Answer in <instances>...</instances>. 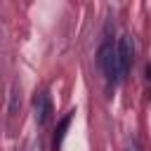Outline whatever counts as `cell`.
Wrapping results in <instances>:
<instances>
[{
	"mask_svg": "<svg viewBox=\"0 0 151 151\" xmlns=\"http://www.w3.org/2000/svg\"><path fill=\"white\" fill-rule=\"evenodd\" d=\"M71 125V113L66 116V118H61V123L57 125V132H54V142H52V146H54V151H59L61 149V142H64V134H66V127Z\"/></svg>",
	"mask_w": 151,
	"mask_h": 151,
	"instance_id": "277c9868",
	"label": "cell"
},
{
	"mask_svg": "<svg viewBox=\"0 0 151 151\" xmlns=\"http://www.w3.org/2000/svg\"><path fill=\"white\" fill-rule=\"evenodd\" d=\"M97 64L106 78V83L116 85L120 78H123V71H120V61H118V47H113V42H104L97 52Z\"/></svg>",
	"mask_w": 151,
	"mask_h": 151,
	"instance_id": "6da1fadb",
	"label": "cell"
},
{
	"mask_svg": "<svg viewBox=\"0 0 151 151\" xmlns=\"http://www.w3.org/2000/svg\"><path fill=\"white\" fill-rule=\"evenodd\" d=\"M125 151H139V149H137V146H134V144H132V146H127V149H125Z\"/></svg>",
	"mask_w": 151,
	"mask_h": 151,
	"instance_id": "8992f818",
	"label": "cell"
},
{
	"mask_svg": "<svg viewBox=\"0 0 151 151\" xmlns=\"http://www.w3.org/2000/svg\"><path fill=\"white\" fill-rule=\"evenodd\" d=\"M33 113H35V123L38 125H45L50 113H52V101L47 97V92H38L33 97Z\"/></svg>",
	"mask_w": 151,
	"mask_h": 151,
	"instance_id": "3957f363",
	"label": "cell"
},
{
	"mask_svg": "<svg viewBox=\"0 0 151 151\" xmlns=\"http://www.w3.org/2000/svg\"><path fill=\"white\" fill-rule=\"evenodd\" d=\"M118 61H120L123 76H127L130 68H132V64H134V40H132L130 33H125L120 38V42H118Z\"/></svg>",
	"mask_w": 151,
	"mask_h": 151,
	"instance_id": "7a4b0ae2",
	"label": "cell"
},
{
	"mask_svg": "<svg viewBox=\"0 0 151 151\" xmlns=\"http://www.w3.org/2000/svg\"><path fill=\"white\" fill-rule=\"evenodd\" d=\"M146 78H149V80H151V64H149V66H146Z\"/></svg>",
	"mask_w": 151,
	"mask_h": 151,
	"instance_id": "5b68a950",
	"label": "cell"
}]
</instances>
